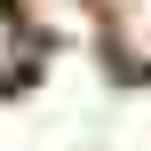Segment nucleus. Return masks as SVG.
I'll list each match as a JSON object with an SVG mask.
<instances>
[{
  "instance_id": "nucleus-1",
  "label": "nucleus",
  "mask_w": 151,
  "mask_h": 151,
  "mask_svg": "<svg viewBox=\"0 0 151 151\" xmlns=\"http://www.w3.org/2000/svg\"><path fill=\"white\" fill-rule=\"evenodd\" d=\"M24 72H32V40H24V16L0 0V96H8Z\"/></svg>"
}]
</instances>
